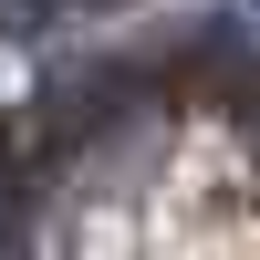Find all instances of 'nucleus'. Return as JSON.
Wrapping results in <instances>:
<instances>
[{"label": "nucleus", "instance_id": "obj_1", "mask_svg": "<svg viewBox=\"0 0 260 260\" xmlns=\"http://www.w3.org/2000/svg\"><path fill=\"white\" fill-rule=\"evenodd\" d=\"M42 11H52V0H0V21H42Z\"/></svg>", "mask_w": 260, "mask_h": 260}]
</instances>
